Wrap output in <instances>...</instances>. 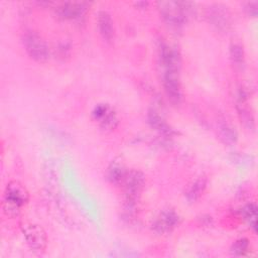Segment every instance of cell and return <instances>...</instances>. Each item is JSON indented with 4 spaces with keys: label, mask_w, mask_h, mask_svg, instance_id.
I'll use <instances>...</instances> for the list:
<instances>
[{
    "label": "cell",
    "mask_w": 258,
    "mask_h": 258,
    "mask_svg": "<svg viewBox=\"0 0 258 258\" xmlns=\"http://www.w3.org/2000/svg\"><path fill=\"white\" fill-rule=\"evenodd\" d=\"M29 195L26 187L19 181H10L5 188L4 200L2 204L3 211L7 216H16L20 208L28 202Z\"/></svg>",
    "instance_id": "6da1fadb"
},
{
    "label": "cell",
    "mask_w": 258,
    "mask_h": 258,
    "mask_svg": "<svg viewBox=\"0 0 258 258\" xmlns=\"http://www.w3.org/2000/svg\"><path fill=\"white\" fill-rule=\"evenodd\" d=\"M157 5L159 6L160 13L164 20L173 27L182 25L195 6V4L191 2L180 1L158 2Z\"/></svg>",
    "instance_id": "7a4b0ae2"
},
{
    "label": "cell",
    "mask_w": 258,
    "mask_h": 258,
    "mask_svg": "<svg viewBox=\"0 0 258 258\" xmlns=\"http://www.w3.org/2000/svg\"><path fill=\"white\" fill-rule=\"evenodd\" d=\"M122 183L124 185V194H125L127 209H131L135 206L144 187V184H145L144 174L141 171L135 170V169L127 171Z\"/></svg>",
    "instance_id": "3957f363"
},
{
    "label": "cell",
    "mask_w": 258,
    "mask_h": 258,
    "mask_svg": "<svg viewBox=\"0 0 258 258\" xmlns=\"http://www.w3.org/2000/svg\"><path fill=\"white\" fill-rule=\"evenodd\" d=\"M23 45L27 54L38 62H43L48 58L49 50L44 39L36 32L29 31L23 36Z\"/></svg>",
    "instance_id": "277c9868"
},
{
    "label": "cell",
    "mask_w": 258,
    "mask_h": 258,
    "mask_svg": "<svg viewBox=\"0 0 258 258\" xmlns=\"http://www.w3.org/2000/svg\"><path fill=\"white\" fill-rule=\"evenodd\" d=\"M162 83L168 100L173 105H178L181 100L179 70H163Z\"/></svg>",
    "instance_id": "5b68a950"
},
{
    "label": "cell",
    "mask_w": 258,
    "mask_h": 258,
    "mask_svg": "<svg viewBox=\"0 0 258 258\" xmlns=\"http://www.w3.org/2000/svg\"><path fill=\"white\" fill-rule=\"evenodd\" d=\"M22 233L28 246L36 252H40L46 247V235L43 229L34 224H25L22 226Z\"/></svg>",
    "instance_id": "8992f818"
},
{
    "label": "cell",
    "mask_w": 258,
    "mask_h": 258,
    "mask_svg": "<svg viewBox=\"0 0 258 258\" xmlns=\"http://www.w3.org/2000/svg\"><path fill=\"white\" fill-rule=\"evenodd\" d=\"M92 115L99 126L105 130H113L118 124V118L114 109L107 104L96 106Z\"/></svg>",
    "instance_id": "52a82bcc"
},
{
    "label": "cell",
    "mask_w": 258,
    "mask_h": 258,
    "mask_svg": "<svg viewBox=\"0 0 258 258\" xmlns=\"http://www.w3.org/2000/svg\"><path fill=\"white\" fill-rule=\"evenodd\" d=\"M89 4L87 2H79V1H71V2H61L56 4L54 8L55 13L63 18V19H80L82 18L88 8Z\"/></svg>",
    "instance_id": "ba28073f"
},
{
    "label": "cell",
    "mask_w": 258,
    "mask_h": 258,
    "mask_svg": "<svg viewBox=\"0 0 258 258\" xmlns=\"http://www.w3.org/2000/svg\"><path fill=\"white\" fill-rule=\"evenodd\" d=\"M209 21L219 29H227L231 23V14L228 7L222 4H214L208 8Z\"/></svg>",
    "instance_id": "9c48e42d"
},
{
    "label": "cell",
    "mask_w": 258,
    "mask_h": 258,
    "mask_svg": "<svg viewBox=\"0 0 258 258\" xmlns=\"http://www.w3.org/2000/svg\"><path fill=\"white\" fill-rule=\"evenodd\" d=\"M178 224V216L172 210H166L159 214L153 223V229L158 234L171 232Z\"/></svg>",
    "instance_id": "30bf717a"
},
{
    "label": "cell",
    "mask_w": 258,
    "mask_h": 258,
    "mask_svg": "<svg viewBox=\"0 0 258 258\" xmlns=\"http://www.w3.org/2000/svg\"><path fill=\"white\" fill-rule=\"evenodd\" d=\"M97 25L99 28V32L102 35V37L110 41L114 37V22L111 17V15L107 11H101L98 14V20H97Z\"/></svg>",
    "instance_id": "8fae6325"
},
{
    "label": "cell",
    "mask_w": 258,
    "mask_h": 258,
    "mask_svg": "<svg viewBox=\"0 0 258 258\" xmlns=\"http://www.w3.org/2000/svg\"><path fill=\"white\" fill-rule=\"evenodd\" d=\"M147 120L149 125L160 134H163L165 136H171L173 134L172 128L156 112L149 111Z\"/></svg>",
    "instance_id": "7c38bea8"
},
{
    "label": "cell",
    "mask_w": 258,
    "mask_h": 258,
    "mask_svg": "<svg viewBox=\"0 0 258 258\" xmlns=\"http://www.w3.org/2000/svg\"><path fill=\"white\" fill-rule=\"evenodd\" d=\"M206 184H207V180H206L205 177L201 176V177L197 178L195 181H192L188 185V187L185 191L186 199L189 202L197 201L202 196V194L204 192V190L206 188Z\"/></svg>",
    "instance_id": "4fadbf2b"
},
{
    "label": "cell",
    "mask_w": 258,
    "mask_h": 258,
    "mask_svg": "<svg viewBox=\"0 0 258 258\" xmlns=\"http://www.w3.org/2000/svg\"><path fill=\"white\" fill-rule=\"evenodd\" d=\"M230 57L237 68H242L245 63V53L243 47L238 43H233L230 47Z\"/></svg>",
    "instance_id": "5bb4252c"
},
{
    "label": "cell",
    "mask_w": 258,
    "mask_h": 258,
    "mask_svg": "<svg viewBox=\"0 0 258 258\" xmlns=\"http://www.w3.org/2000/svg\"><path fill=\"white\" fill-rule=\"evenodd\" d=\"M242 214L250 227L256 231L257 226V207L255 204H248L242 209Z\"/></svg>",
    "instance_id": "9a60e30c"
},
{
    "label": "cell",
    "mask_w": 258,
    "mask_h": 258,
    "mask_svg": "<svg viewBox=\"0 0 258 258\" xmlns=\"http://www.w3.org/2000/svg\"><path fill=\"white\" fill-rule=\"evenodd\" d=\"M127 171L125 170V168L118 163H114L111 165V167L109 168V172H108V176L109 179L114 182V183H122L125 175H126Z\"/></svg>",
    "instance_id": "2e32d148"
},
{
    "label": "cell",
    "mask_w": 258,
    "mask_h": 258,
    "mask_svg": "<svg viewBox=\"0 0 258 258\" xmlns=\"http://www.w3.org/2000/svg\"><path fill=\"white\" fill-rule=\"evenodd\" d=\"M221 138L227 143H233L237 140V133L233 127L228 124H223L219 128Z\"/></svg>",
    "instance_id": "e0dca14e"
},
{
    "label": "cell",
    "mask_w": 258,
    "mask_h": 258,
    "mask_svg": "<svg viewBox=\"0 0 258 258\" xmlns=\"http://www.w3.org/2000/svg\"><path fill=\"white\" fill-rule=\"evenodd\" d=\"M249 249V241L245 238H241L234 242L231 247V253L234 256H243Z\"/></svg>",
    "instance_id": "ac0fdd59"
},
{
    "label": "cell",
    "mask_w": 258,
    "mask_h": 258,
    "mask_svg": "<svg viewBox=\"0 0 258 258\" xmlns=\"http://www.w3.org/2000/svg\"><path fill=\"white\" fill-rule=\"evenodd\" d=\"M245 9L247 10V12L252 15V16H256L257 12H258V3L256 1L253 2H247Z\"/></svg>",
    "instance_id": "d6986e66"
}]
</instances>
